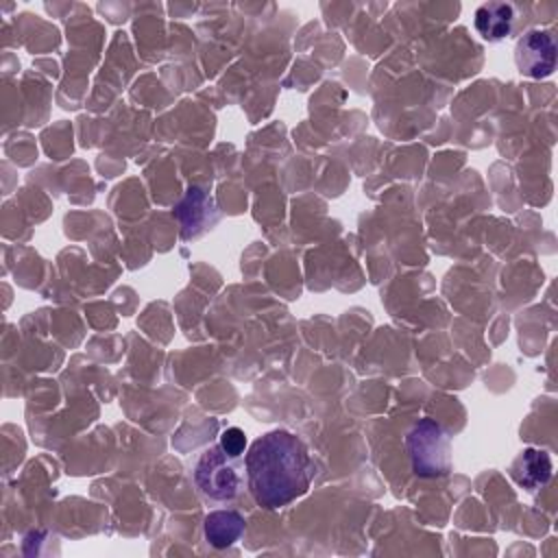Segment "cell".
<instances>
[{
    "instance_id": "cell-1",
    "label": "cell",
    "mask_w": 558,
    "mask_h": 558,
    "mask_svg": "<svg viewBox=\"0 0 558 558\" xmlns=\"http://www.w3.org/2000/svg\"><path fill=\"white\" fill-rule=\"evenodd\" d=\"M244 469L255 501L268 510L288 506L301 497L312 482L307 447L299 436L286 429H272L259 436L246 451Z\"/></svg>"
},
{
    "instance_id": "cell-2",
    "label": "cell",
    "mask_w": 558,
    "mask_h": 558,
    "mask_svg": "<svg viewBox=\"0 0 558 558\" xmlns=\"http://www.w3.org/2000/svg\"><path fill=\"white\" fill-rule=\"evenodd\" d=\"M194 482L205 497L231 501L244 488V460L227 453L220 445L207 447L196 462Z\"/></svg>"
},
{
    "instance_id": "cell-3",
    "label": "cell",
    "mask_w": 558,
    "mask_h": 558,
    "mask_svg": "<svg viewBox=\"0 0 558 558\" xmlns=\"http://www.w3.org/2000/svg\"><path fill=\"white\" fill-rule=\"evenodd\" d=\"M412 471L421 477H440L451 469V445L434 418H421L405 436Z\"/></svg>"
},
{
    "instance_id": "cell-4",
    "label": "cell",
    "mask_w": 558,
    "mask_h": 558,
    "mask_svg": "<svg viewBox=\"0 0 558 558\" xmlns=\"http://www.w3.org/2000/svg\"><path fill=\"white\" fill-rule=\"evenodd\" d=\"M514 63L519 74L530 78H545L556 70V41L547 31H527L514 48Z\"/></svg>"
},
{
    "instance_id": "cell-5",
    "label": "cell",
    "mask_w": 558,
    "mask_h": 558,
    "mask_svg": "<svg viewBox=\"0 0 558 558\" xmlns=\"http://www.w3.org/2000/svg\"><path fill=\"white\" fill-rule=\"evenodd\" d=\"M174 216L181 222L183 240H192V238L203 235L218 220L211 196L207 192H203L201 187H190L187 190L185 198L174 207Z\"/></svg>"
},
{
    "instance_id": "cell-6",
    "label": "cell",
    "mask_w": 558,
    "mask_h": 558,
    "mask_svg": "<svg viewBox=\"0 0 558 558\" xmlns=\"http://www.w3.org/2000/svg\"><path fill=\"white\" fill-rule=\"evenodd\" d=\"M517 7L510 2H486L475 11V31L486 41H501L512 33Z\"/></svg>"
},
{
    "instance_id": "cell-7",
    "label": "cell",
    "mask_w": 558,
    "mask_h": 558,
    "mask_svg": "<svg viewBox=\"0 0 558 558\" xmlns=\"http://www.w3.org/2000/svg\"><path fill=\"white\" fill-rule=\"evenodd\" d=\"M510 475L519 486L534 490L547 484V480L551 477V458L543 449L527 447L512 460Z\"/></svg>"
},
{
    "instance_id": "cell-8",
    "label": "cell",
    "mask_w": 558,
    "mask_h": 558,
    "mask_svg": "<svg viewBox=\"0 0 558 558\" xmlns=\"http://www.w3.org/2000/svg\"><path fill=\"white\" fill-rule=\"evenodd\" d=\"M244 527L246 521L238 510H214L205 517L203 534L211 547L225 549L244 534Z\"/></svg>"
},
{
    "instance_id": "cell-9",
    "label": "cell",
    "mask_w": 558,
    "mask_h": 558,
    "mask_svg": "<svg viewBox=\"0 0 558 558\" xmlns=\"http://www.w3.org/2000/svg\"><path fill=\"white\" fill-rule=\"evenodd\" d=\"M220 447L231 456H242L246 447V434L240 427H227L220 434Z\"/></svg>"
}]
</instances>
